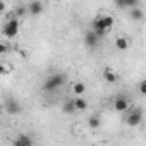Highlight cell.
I'll return each instance as SVG.
<instances>
[{"label":"cell","instance_id":"1","mask_svg":"<svg viewBox=\"0 0 146 146\" xmlns=\"http://www.w3.org/2000/svg\"><path fill=\"white\" fill-rule=\"evenodd\" d=\"M64 83H65V74H62V72H57V74H52V76L46 78V81H45V84H43V90L48 91V93H52V91L62 88Z\"/></svg>","mask_w":146,"mask_h":146},{"label":"cell","instance_id":"2","mask_svg":"<svg viewBox=\"0 0 146 146\" xmlns=\"http://www.w3.org/2000/svg\"><path fill=\"white\" fill-rule=\"evenodd\" d=\"M17 31H19V23H17V17H11V19L4 24V29H2L4 36H7V38H14V36L17 35Z\"/></svg>","mask_w":146,"mask_h":146},{"label":"cell","instance_id":"3","mask_svg":"<svg viewBox=\"0 0 146 146\" xmlns=\"http://www.w3.org/2000/svg\"><path fill=\"white\" fill-rule=\"evenodd\" d=\"M141 120H143V110H141V108H136V110H132V112L127 115V119H125L127 125H131V127H136V125H137Z\"/></svg>","mask_w":146,"mask_h":146},{"label":"cell","instance_id":"4","mask_svg":"<svg viewBox=\"0 0 146 146\" xmlns=\"http://www.w3.org/2000/svg\"><path fill=\"white\" fill-rule=\"evenodd\" d=\"M98 35L91 29V31H88L86 35H84V43H86V46H90V48H95L96 45H98Z\"/></svg>","mask_w":146,"mask_h":146},{"label":"cell","instance_id":"5","mask_svg":"<svg viewBox=\"0 0 146 146\" xmlns=\"http://www.w3.org/2000/svg\"><path fill=\"white\" fill-rule=\"evenodd\" d=\"M43 12V4L40 2V0H33V2L28 5V14L31 16H40Z\"/></svg>","mask_w":146,"mask_h":146},{"label":"cell","instance_id":"6","mask_svg":"<svg viewBox=\"0 0 146 146\" xmlns=\"http://www.w3.org/2000/svg\"><path fill=\"white\" fill-rule=\"evenodd\" d=\"M113 107H115V110H117V112H124V110H127V108H129V100H127V98H124V96H119V98L113 102Z\"/></svg>","mask_w":146,"mask_h":146},{"label":"cell","instance_id":"7","mask_svg":"<svg viewBox=\"0 0 146 146\" xmlns=\"http://www.w3.org/2000/svg\"><path fill=\"white\" fill-rule=\"evenodd\" d=\"M5 108H7V112L11 113V115H16V113H19V103L16 102V100H7V103H5Z\"/></svg>","mask_w":146,"mask_h":146},{"label":"cell","instance_id":"8","mask_svg":"<svg viewBox=\"0 0 146 146\" xmlns=\"http://www.w3.org/2000/svg\"><path fill=\"white\" fill-rule=\"evenodd\" d=\"M14 146H33V139L28 136H19L14 141Z\"/></svg>","mask_w":146,"mask_h":146},{"label":"cell","instance_id":"9","mask_svg":"<svg viewBox=\"0 0 146 146\" xmlns=\"http://www.w3.org/2000/svg\"><path fill=\"white\" fill-rule=\"evenodd\" d=\"M131 19H134V21H143V19H144V12H143V9H139V7H132V9H131Z\"/></svg>","mask_w":146,"mask_h":146},{"label":"cell","instance_id":"10","mask_svg":"<svg viewBox=\"0 0 146 146\" xmlns=\"http://www.w3.org/2000/svg\"><path fill=\"white\" fill-rule=\"evenodd\" d=\"M62 110H64V113H74V112L78 110V108H76V102H74V100L65 102L64 107H62Z\"/></svg>","mask_w":146,"mask_h":146},{"label":"cell","instance_id":"11","mask_svg":"<svg viewBox=\"0 0 146 146\" xmlns=\"http://www.w3.org/2000/svg\"><path fill=\"white\" fill-rule=\"evenodd\" d=\"M103 79H105L107 83H115V81H117V74H115L112 69H105V72H103Z\"/></svg>","mask_w":146,"mask_h":146},{"label":"cell","instance_id":"12","mask_svg":"<svg viewBox=\"0 0 146 146\" xmlns=\"http://www.w3.org/2000/svg\"><path fill=\"white\" fill-rule=\"evenodd\" d=\"M115 46H117V50H122V52H124V50L129 48V41H127L124 36H120V38L115 40Z\"/></svg>","mask_w":146,"mask_h":146},{"label":"cell","instance_id":"13","mask_svg":"<svg viewBox=\"0 0 146 146\" xmlns=\"http://www.w3.org/2000/svg\"><path fill=\"white\" fill-rule=\"evenodd\" d=\"M100 124H102V120H100V117H98V115H91V117L88 119V125H90L91 129H98V127H100Z\"/></svg>","mask_w":146,"mask_h":146},{"label":"cell","instance_id":"14","mask_svg":"<svg viewBox=\"0 0 146 146\" xmlns=\"http://www.w3.org/2000/svg\"><path fill=\"white\" fill-rule=\"evenodd\" d=\"M72 91H74L76 95H83V93L86 91V86H84L83 83H76V84H74V88H72Z\"/></svg>","mask_w":146,"mask_h":146},{"label":"cell","instance_id":"15","mask_svg":"<svg viewBox=\"0 0 146 146\" xmlns=\"http://www.w3.org/2000/svg\"><path fill=\"white\" fill-rule=\"evenodd\" d=\"M26 12H28V7H24V5H17V7L14 9V14H16V17H23Z\"/></svg>","mask_w":146,"mask_h":146},{"label":"cell","instance_id":"16","mask_svg":"<svg viewBox=\"0 0 146 146\" xmlns=\"http://www.w3.org/2000/svg\"><path fill=\"white\" fill-rule=\"evenodd\" d=\"M74 102H76V108H78V110H84V108L88 107V103H86L84 98H76Z\"/></svg>","mask_w":146,"mask_h":146},{"label":"cell","instance_id":"17","mask_svg":"<svg viewBox=\"0 0 146 146\" xmlns=\"http://www.w3.org/2000/svg\"><path fill=\"white\" fill-rule=\"evenodd\" d=\"M102 19H103L105 28H107V29H110V28H112V24H113V17H112V16H105V17H102Z\"/></svg>","mask_w":146,"mask_h":146},{"label":"cell","instance_id":"18","mask_svg":"<svg viewBox=\"0 0 146 146\" xmlns=\"http://www.w3.org/2000/svg\"><path fill=\"white\" fill-rule=\"evenodd\" d=\"M124 4H125V9H132V7H137L139 0H124Z\"/></svg>","mask_w":146,"mask_h":146},{"label":"cell","instance_id":"19","mask_svg":"<svg viewBox=\"0 0 146 146\" xmlns=\"http://www.w3.org/2000/svg\"><path fill=\"white\" fill-rule=\"evenodd\" d=\"M137 91H139L141 95H144V96H146V81H141V83L137 84Z\"/></svg>","mask_w":146,"mask_h":146},{"label":"cell","instance_id":"20","mask_svg":"<svg viewBox=\"0 0 146 146\" xmlns=\"http://www.w3.org/2000/svg\"><path fill=\"white\" fill-rule=\"evenodd\" d=\"M115 2V5L119 7V9H125V4H124V0H113Z\"/></svg>","mask_w":146,"mask_h":146},{"label":"cell","instance_id":"21","mask_svg":"<svg viewBox=\"0 0 146 146\" xmlns=\"http://www.w3.org/2000/svg\"><path fill=\"white\" fill-rule=\"evenodd\" d=\"M0 52H2V53H5V52H7V45H5V43L0 45Z\"/></svg>","mask_w":146,"mask_h":146}]
</instances>
